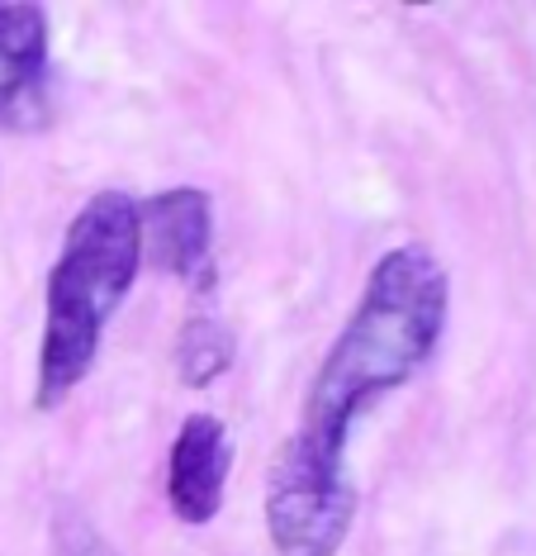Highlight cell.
Instances as JSON below:
<instances>
[{
	"label": "cell",
	"mask_w": 536,
	"mask_h": 556,
	"mask_svg": "<svg viewBox=\"0 0 536 556\" xmlns=\"http://www.w3.org/2000/svg\"><path fill=\"white\" fill-rule=\"evenodd\" d=\"M143 219V262L176 276L195 295L214 290V205L209 191L171 186V191L138 200Z\"/></svg>",
	"instance_id": "3"
},
{
	"label": "cell",
	"mask_w": 536,
	"mask_h": 556,
	"mask_svg": "<svg viewBox=\"0 0 536 556\" xmlns=\"http://www.w3.org/2000/svg\"><path fill=\"white\" fill-rule=\"evenodd\" d=\"M233 476V433L219 414H190L181 419L167 452V504L190 528L214 523Z\"/></svg>",
	"instance_id": "4"
},
{
	"label": "cell",
	"mask_w": 536,
	"mask_h": 556,
	"mask_svg": "<svg viewBox=\"0 0 536 556\" xmlns=\"http://www.w3.org/2000/svg\"><path fill=\"white\" fill-rule=\"evenodd\" d=\"M451 309V276L423 243H399L370 267L361 300L318 362L299 424L266 485L276 556H337L356 523L347 476L352 433L380 400L404 390L437 352Z\"/></svg>",
	"instance_id": "1"
},
{
	"label": "cell",
	"mask_w": 536,
	"mask_h": 556,
	"mask_svg": "<svg viewBox=\"0 0 536 556\" xmlns=\"http://www.w3.org/2000/svg\"><path fill=\"white\" fill-rule=\"evenodd\" d=\"M143 271V219L129 191H95L72 214L43 281V338L34 366V409L67 404L105 343V328Z\"/></svg>",
	"instance_id": "2"
},
{
	"label": "cell",
	"mask_w": 536,
	"mask_h": 556,
	"mask_svg": "<svg viewBox=\"0 0 536 556\" xmlns=\"http://www.w3.org/2000/svg\"><path fill=\"white\" fill-rule=\"evenodd\" d=\"M228 366H233V333L214 314H190L181 343H176V376L190 390H204L209 381H219Z\"/></svg>",
	"instance_id": "6"
},
{
	"label": "cell",
	"mask_w": 536,
	"mask_h": 556,
	"mask_svg": "<svg viewBox=\"0 0 536 556\" xmlns=\"http://www.w3.org/2000/svg\"><path fill=\"white\" fill-rule=\"evenodd\" d=\"M48 43L53 29L43 5H0V129H43Z\"/></svg>",
	"instance_id": "5"
}]
</instances>
